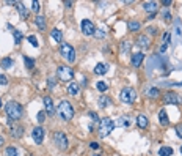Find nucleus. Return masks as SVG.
<instances>
[{
  "label": "nucleus",
  "instance_id": "f257e3e1",
  "mask_svg": "<svg viewBox=\"0 0 182 156\" xmlns=\"http://www.w3.org/2000/svg\"><path fill=\"white\" fill-rule=\"evenodd\" d=\"M5 112H7V115L10 117L11 120H19L22 117L24 109H22V106L19 103L10 101V103H7V106H5Z\"/></svg>",
  "mask_w": 182,
  "mask_h": 156
},
{
  "label": "nucleus",
  "instance_id": "f03ea898",
  "mask_svg": "<svg viewBox=\"0 0 182 156\" xmlns=\"http://www.w3.org/2000/svg\"><path fill=\"white\" fill-rule=\"evenodd\" d=\"M113 129H115V121L112 118L105 117V118H102L99 121V136L101 137H107Z\"/></svg>",
  "mask_w": 182,
  "mask_h": 156
},
{
  "label": "nucleus",
  "instance_id": "7ed1b4c3",
  "mask_svg": "<svg viewBox=\"0 0 182 156\" xmlns=\"http://www.w3.org/2000/svg\"><path fill=\"white\" fill-rule=\"evenodd\" d=\"M58 114H60V117H61V120L69 121L74 117V109H72V106H71V103H68V101H61V103H60Z\"/></svg>",
  "mask_w": 182,
  "mask_h": 156
},
{
  "label": "nucleus",
  "instance_id": "20e7f679",
  "mask_svg": "<svg viewBox=\"0 0 182 156\" xmlns=\"http://www.w3.org/2000/svg\"><path fill=\"white\" fill-rule=\"evenodd\" d=\"M60 54H61V57L66 58L69 63L75 62V51L71 44H66V43L61 44V46H60Z\"/></svg>",
  "mask_w": 182,
  "mask_h": 156
},
{
  "label": "nucleus",
  "instance_id": "39448f33",
  "mask_svg": "<svg viewBox=\"0 0 182 156\" xmlns=\"http://www.w3.org/2000/svg\"><path fill=\"white\" fill-rule=\"evenodd\" d=\"M119 98H121V101H123V103L130 104V103H134V101H135L137 93H135L134 88H130V87H124L123 90H121V93H119Z\"/></svg>",
  "mask_w": 182,
  "mask_h": 156
},
{
  "label": "nucleus",
  "instance_id": "423d86ee",
  "mask_svg": "<svg viewBox=\"0 0 182 156\" xmlns=\"http://www.w3.org/2000/svg\"><path fill=\"white\" fill-rule=\"evenodd\" d=\"M53 142H55V145H57L60 150H68L69 142H68V137H66L64 132H61V131L55 132V134H53Z\"/></svg>",
  "mask_w": 182,
  "mask_h": 156
},
{
  "label": "nucleus",
  "instance_id": "0eeeda50",
  "mask_svg": "<svg viewBox=\"0 0 182 156\" xmlns=\"http://www.w3.org/2000/svg\"><path fill=\"white\" fill-rule=\"evenodd\" d=\"M57 71H58V77L61 81H64V82L66 81H71L74 77V71L71 69L69 66H58Z\"/></svg>",
  "mask_w": 182,
  "mask_h": 156
},
{
  "label": "nucleus",
  "instance_id": "6e6552de",
  "mask_svg": "<svg viewBox=\"0 0 182 156\" xmlns=\"http://www.w3.org/2000/svg\"><path fill=\"white\" fill-rule=\"evenodd\" d=\"M163 101L167 104H181L182 103V96H179V95L174 93V92H168L163 96Z\"/></svg>",
  "mask_w": 182,
  "mask_h": 156
},
{
  "label": "nucleus",
  "instance_id": "1a4fd4ad",
  "mask_svg": "<svg viewBox=\"0 0 182 156\" xmlns=\"http://www.w3.org/2000/svg\"><path fill=\"white\" fill-rule=\"evenodd\" d=\"M82 32H83L85 35H94V32H96L94 24H93L90 19H83L82 21Z\"/></svg>",
  "mask_w": 182,
  "mask_h": 156
},
{
  "label": "nucleus",
  "instance_id": "9d476101",
  "mask_svg": "<svg viewBox=\"0 0 182 156\" xmlns=\"http://www.w3.org/2000/svg\"><path fill=\"white\" fill-rule=\"evenodd\" d=\"M44 136H46V131H44L41 126H36L35 129H33V132H31V137H33V140H35L36 143H42Z\"/></svg>",
  "mask_w": 182,
  "mask_h": 156
},
{
  "label": "nucleus",
  "instance_id": "9b49d317",
  "mask_svg": "<svg viewBox=\"0 0 182 156\" xmlns=\"http://www.w3.org/2000/svg\"><path fill=\"white\" fill-rule=\"evenodd\" d=\"M42 101H44V106H46V112H47V115L53 117V114H55V106H53L52 98H50V96H44Z\"/></svg>",
  "mask_w": 182,
  "mask_h": 156
},
{
  "label": "nucleus",
  "instance_id": "f8f14e48",
  "mask_svg": "<svg viewBox=\"0 0 182 156\" xmlns=\"http://www.w3.org/2000/svg\"><path fill=\"white\" fill-rule=\"evenodd\" d=\"M143 60H145V54H143V52H137V54L132 55L130 62H132V65H134V66H137V68H138V66H141Z\"/></svg>",
  "mask_w": 182,
  "mask_h": 156
},
{
  "label": "nucleus",
  "instance_id": "ddd939ff",
  "mask_svg": "<svg viewBox=\"0 0 182 156\" xmlns=\"http://www.w3.org/2000/svg\"><path fill=\"white\" fill-rule=\"evenodd\" d=\"M137 43H138L140 47L148 49V47H149V44H151V40H149V38H148L146 35H140L138 38H137Z\"/></svg>",
  "mask_w": 182,
  "mask_h": 156
},
{
  "label": "nucleus",
  "instance_id": "4468645a",
  "mask_svg": "<svg viewBox=\"0 0 182 156\" xmlns=\"http://www.w3.org/2000/svg\"><path fill=\"white\" fill-rule=\"evenodd\" d=\"M79 92H80V87H79V84H77V82H71L68 85V93L71 95V96H77Z\"/></svg>",
  "mask_w": 182,
  "mask_h": 156
},
{
  "label": "nucleus",
  "instance_id": "2eb2a0df",
  "mask_svg": "<svg viewBox=\"0 0 182 156\" xmlns=\"http://www.w3.org/2000/svg\"><path fill=\"white\" fill-rule=\"evenodd\" d=\"M108 71V65L107 63H97L96 65V68H94V73L99 74V76H102V74H105Z\"/></svg>",
  "mask_w": 182,
  "mask_h": 156
},
{
  "label": "nucleus",
  "instance_id": "dca6fc26",
  "mask_svg": "<svg viewBox=\"0 0 182 156\" xmlns=\"http://www.w3.org/2000/svg\"><path fill=\"white\" fill-rule=\"evenodd\" d=\"M50 36H52V40L55 43H61V40H63V33H61V30H58V29H53L50 32Z\"/></svg>",
  "mask_w": 182,
  "mask_h": 156
},
{
  "label": "nucleus",
  "instance_id": "f3484780",
  "mask_svg": "<svg viewBox=\"0 0 182 156\" xmlns=\"http://www.w3.org/2000/svg\"><path fill=\"white\" fill-rule=\"evenodd\" d=\"M22 134H24V128L22 126H13L11 128V136L13 137H16V139H19V137H22Z\"/></svg>",
  "mask_w": 182,
  "mask_h": 156
},
{
  "label": "nucleus",
  "instance_id": "a211bd4d",
  "mask_svg": "<svg viewBox=\"0 0 182 156\" xmlns=\"http://www.w3.org/2000/svg\"><path fill=\"white\" fill-rule=\"evenodd\" d=\"M159 120H160V125L162 126H167L170 123V120H168V115H167V110L162 109L160 112H159Z\"/></svg>",
  "mask_w": 182,
  "mask_h": 156
},
{
  "label": "nucleus",
  "instance_id": "6ab92c4d",
  "mask_svg": "<svg viewBox=\"0 0 182 156\" xmlns=\"http://www.w3.org/2000/svg\"><path fill=\"white\" fill-rule=\"evenodd\" d=\"M143 8L149 13H156L157 11V2H145L143 3Z\"/></svg>",
  "mask_w": 182,
  "mask_h": 156
},
{
  "label": "nucleus",
  "instance_id": "aec40b11",
  "mask_svg": "<svg viewBox=\"0 0 182 156\" xmlns=\"http://www.w3.org/2000/svg\"><path fill=\"white\" fill-rule=\"evenodd\" d=\"M16 7H18V10H19V13H20V18H22V19H27V18H29V11H27V8L24 7V3L18 2V3H16Z\"/></svg>",
  "mask_w": 182,
  "mask_h": 156
},
{
  "label": "nucleus",
  "instance_id": "412c9836",
  "mask_svg": "<svg viewBox=\"0 0 182 156\" xmlns=\"http://www.w3.org/2000/svg\"><path fill=\"white\" fill-rule=\"evenodd\" d=\"M97 104H99V107H108L110 106V99H108V96H105V95H102L101 98L97 99Z\"/></svg>",
  "mask_w": 182,
  "mask_h": 156
},
{
  "label": "nucleus",
  "instance_id": "4be33fe9",
  "mask_svg": "<svg viewBox=\"0 0 182 156\" xmlns=\"http://www.w3.org/2000/svg\"><path fill=\"white\" fill-rule=\"evenodd\" d=\"M137 125H138L141 129H145V128H148V118L145 115H138L137 117Z\"/></svg>",
  "mask_w": 182,
  "mask_h": 156
},
{
  "label": "nucleus",
  "instance_id": "5701e85b",
  "mask_svg": "<svg viewBox=\"0 0 182 156\" xmlns=\"http://www.w3.org/2000/svg\"><path fill=\"white\" fill-rule=\"evenodd\" d=\"M130 118H127V117H121V118H118L116 121V126H126V128H129L130 126Z\"/></svg>",
  "mask_w": 182,
  "mask_h": 156
},
{
  "label": "nucleus",
  "instance_id": "b1692460",
  "mask_svg": "<svg viewBox=\"0 0 182 156\" xmlns=\"http://www.w3.org/2000/svg\"><path fill=\"white\" fill-rule=\"evenodd\" d=\"M159 155L160 156H171L173 155V148L171 147H162L159 150Z\"/></svg>",
  "mask_w": 182,
  "mask_h": 156
},
{
  "label": "nucleus",
  "instance_id": "393cba45",
  "mask_svg": "<svg viewBox=\"0 0 182 156\" xmlns=\"http://www.w3.org/2000/svg\"><path fill=\"white\" fill-rule=\"evenodd\" d=\"M96 87H97V90H99V92H102V93H105V92L108 90V84H107V82H104V81H99V82L96 84Z\"/></svg>",
  "mask_w": 182,
  "mask_h": 156
},
{
  "label": "nucleus",
  "instance_id": "a878e982",
  "mask_svg": "<svg viewBox=\"0 0 182 156\" xmlns=\"http://www.w3.org/2000/svg\"><path fill=\"white\" fill-rule=\"evenodd\" d=\"M35 22H36V25L39 27L41 30H44V29H46V21H44V18H42V16H36V18H35Z\"/></svg>",
  "mask_w": 182,
  "mask_h": 156
},
{
  "label": "nucleus",
  "instance_id": "bb28decb",
  "mask_svg": "<svg viewBox=\"0 0 182 156\" xmlns=\"http://www.w3.org/2000/svg\"><path fill=\"white\" fill-rule=\"evenodd\" d=\"M5 155H7V156H19L18 148H16V147H8L7 150H5Z\"/></svg>",
  "mask_w": 182,
  "mask_h": 156
},
{
  "label": "nucleus",
  "instance_id": "cd10ccee",
  "mask_svg": "<svg viewBox=\"0 0 182 156\" xmlns=\"http://www.w3.org/2000/svg\"><path fill=\"white\" fill-rule=\"evenodd\" d=\"M141 29V24L140 22H129V30H132V32H137V30H140Z\"/></svg>",
  "mask_w": 182,
  "mask_h": 156
},
{
  "label": "nucleus",
  "instance_id": "c85d7f7f",
  "mask_svg": "<svg viewBox=\"0 0 182 156\" xmlns=\"http://www.w3.org/2000/svg\"><path fill=\"white\" fill-rule=\"evenodd\" d=\"M159 93H160V92H159V88H149V90H148V96H149V98H157L159 96Z\"/></svg>",
  "mask_w": 182,
  "mask_h": 156
},
{
  "label": "nucleus",
  "instance_id": "c756f323",
  "mask_svg": "<svg viewBox=\"0 0 182 156\" xmlns=\"http://www.w3.org/2000/svg\"><path fill=\"white\" fill-rule=\"evenodd\" d=\"M24 62H25V66H27L29 69H33V68H35V62H33L30 57H24Z\"/></svg>",
  "mask_w": 182,
  "mask_h": 156
},
{
  "label": "nucleus",
  "instance_id": "7c9ffc66",
  "mask_svg": "<svg viewBox=\"0 0 182 156\" xmlns=\"http://www.w3.org/2000/svg\"><path fill=\"white\" fill-rule=\"evenodd\" d=\"M2 66H3V69H7V68H11V66H13V60H11V58H3V62H2Z\"/></svg>",
  "mask_w": 182,
  "mask_h": 156
},
{
  "label": "nucleus",
  "instance_id": "2f4dec72",
  "mask_svg": "<svg viewBox=\"0 0 182 156\" xmlns=\"http://www.w3.org/2000/svg\"><path fill=\"white\" fill-rule=\"evenodd\" d=\"M14 41H16V44H20V41H22V32H19V30L14 32Z\"/></svg>",
  "mask_w": 182,
  "mask_h": 156
},
{
  "label": "nucleus",
  "instance_id": "473e14b6",
  "mask_svg": "<svg viewBox=\"0 0 182 156\" xmlns=\"http://www.w3.org/2000/svg\"><path fill=\"white\" fill-rule=\"evenodd\" d=\"M94 36L96 38H104V36H105V30H104V29H97L94 32Z\"/></svg>",
  "mask_w": 182,
  "mask_h": 156
},
{
  "label": "nucleus",
  "instance_id": "72a5a7b5",
  "mask_svg": "<svg viewBox=\"0 0 182 156\" xmlns=\"http://www.w3.org/2000/svg\"><path fill=\"white\" fill-rule=\"evenodd\" d=\"M170 43H171V35H170V32H167L163 35V44H167V46H168Z\"/></svg>",
  "mask_w": 182,
  "mask_h": 156
},
{
  "label": "nucleus",
  "instance_id": "f704fd0d",
  "mask_svg": "<svg viewBox=\"0 0 182 156\" xmlns=\"http://www.w3.org/2000/svg\"><path fill=\"white\" fill-rule=\"evenodd\" d=\"M29 41L31 43V46H35V47L39 46V44H38V40H36V36H35V35H30V36H29Z\"/></svg>",
  "mask_w": 182,
  "mask_h": 156
},
{
  "label": "nucleus",
  "instance_id": "c9c22d12",
  "mask_svg": "<svg viewBox=\"0 0 182 156\" xmlns=\"http://www.w3.org/2000/svg\"><path fill=\"white\" fill-rule=\"evenodd\" d=\"M38 121H39V123H44V121H46V112H38Z\"/></svg>",
  "mask_w": 182,
  "mask_h": 156
},
{
  "label": "nucleus",
  "instance_id": "e433bc0d",
  "mask_svg": "<svg viewBox=\"0 0 182 156\" xmlns=\"http://www.w3.org/2000/svg\"><path fill=\"white\" fill-rule=\"evenodd\" d=\"M47 82H49V84H47V87H49V88H53V87H55V84H57V82H55V77H52V76H49Z\"/></svg>",
  "mask_w": 182,
  "mask_h": 156
},
{
  "label": "nucleus",
  "instance_id": "4c0bfd02",
  "mask_svg": "<svg viewBox=\"0 0 182 156\" xmlns=\"http://www.w3.org/2000/svg\"><path fill=\"white\" fill-rule=\"evenodd\" d=\"M129 49H130V43L124 41V43H123V46H121V51H123V52H127Z\"/></svg>",
  "mask_w": 182,
  "mask_h": 156
},
{
  "label": "nucleus",
  "instance_id": "58836bf2",
  "mask_svg": "<svg viewBox=\"0 0 182 156\" xmlns=\"http://www.w3.org/2000/svg\"><path fill=\"white\" fill-rule=\"evenodd\" d=\"M31 10L33 11H39V2H36V0L31 2Z\"/></svg>",
  "mask_w": 182,
  "mask_h": 156
},
{
  "label": "nucleus",
  "instance_id": "ea45409f",
  "mask_svg": "<svg viewBox=\"0 0 182 156\" xmlns=\"http://www.w3.org/2000/svg\"><path fill=\"white\" fill-rule=\"evenodd\" d=\"M176 134H178V137H181V139H182V123L176 126Z\"/></svg>",
  "mask_w": 182,
  "mask_h": 156
},
{
  "label": "nucleus",
  "instance_id": "a19ab883",
  "mask_svg": "<svg viewBox=\"0 0 182 156\" xmlns=\"http://www.w3.org/2000/svg\"><path fill=\"white\" fill-rule=\"evenodd\" d=\"M7 84H8V79L3 74H0V85H7Z\"/></svg>",
  "mask_w": 182,
  "mask_h": 156
},
{
  "label": "nucleus",
  "instance_id": "79ce46f5",
  "mask_svg": "<svg viewBox=\"0 0 182 156\" xmlns=\"http://www.w3.org/2000/svg\"><path fill=\"white\" fill-rule=\"evenodd\" d=\"M90 118H93V121H101L96 112H90Z\"/></svg>",
  "mask_w": 182,
  "mask_h": 156
},
{
  "label": "nucleus",
  "instance_id": "37998d69",
  "mask_svg": "<svg viewBox=\"0 0 182 156\" xmlns=\"http://www.w3.org/2000/svg\"><path fill=\"white\" fill-rule=\"evenodd\" d=\"M163 18H165V21H168V22H170V21H171V14H170V13H168V11H165V14H163Z\"/></svg>",
  "mask_w": 182,
  "mask_h": 156
},
{
  "label": "nucleus",
  "instance_id": "c03bdc74",
  "mask_svg": "<svg viewBox=\"0 0 182 156\" xmlns=\"http://www.w3.org/2000/svg\"><path fill=\"white\" fill-rule=\"evenodd\" d=\"M176 33H178V36H182V29H181V25H179V24L176 25Z\"/></svg>",
  "mask_w": 182,
  "mask_h": 156
},
{
  "label": "nucleus",
  "instance_id": "a18cd8bd",
  "mask_svg": "<svg viewBox=\"0 0 182 156\" xmlns=\"http://www.w3.org/2000/svg\"><path fill=\"white\" fill-rule=\"evenodd\" d=\"M90 147H91L93 150H97V148H99V143H97V142H91Z\"/></svg>",
  "mask_w": 182,
  "mask_h": 156
},
{
  "label": "nucleus",
  "instance_id": "49530a36",
  "mask_svg": "<svg viewBox=\"0 0 182 156\" xmlns=\"http://www.w3.org/2000/svg\"><path fill=\"white\" fill-rule=\"evenodd\" d=\"M168 85H173V87H182V82H170Z\"/></svg>",
  "mask_w": 182,
  "mask_h": 156
},
{
  "label": "nucleus",
  "instance_id": "de8ad7c7",
  "mask_svg": "<svg viewBox=\"0 0 182 156\" xmlns=\"http://www.w3.org/2000/svg\"><path fill=\"white\" fill-rule=\"evenodd\" d=\"M167 44H162V46H160V52H165V51H167Z\"/></svg>",
  "mask_w": 182,
  "mask_h": 156
},
{
  "label": "nucleus",
  "instance_id": "09e8293b",
  "mask_svg": "<svg viewBox=\"0 0 182 156\" xmlns=\"http://www.w3.org/2000/svg\"><path fill=\"white\" fill-rule=\"evenodd\" d=\"M154 18H156V13H151V14H149V18H148V21H152Z\"/></svg>",
  "mask_w": 182,
  "mask_h": 156
},
{
  "label": "nucleus",
  "instance_id": "8fccbe9b",
  "mask_svg": "<svg viewBox=\"0 0 182 156\" xmlns=\"http://www.w3.org/2000/svg\"><path fill=\"white\" fill-rule=\"evenodd\" d=\"M3 142H5V139H3V136H0V147H3Z\"/></svg>",
  "mask_w": 182,
  "mask_h": 156
},
{
  "label": "nucleus",
  "instance_id": "3c124183",
  "mask_svg": "<svg viewBox=\"0 0 182 156\" xmlns=\"http://www.w3.org/2000/svg\"><path fill=\"white\" fill-rule=\"evenodd\" d=\"M64 5H66L68 8H71V7H72V2H64Z\"/></svg>",
  "mask_w": 182,
  "mask_h": 156
},
{
  "label": "nucleus",
  "instance_id": "603ef678",
  "mask_svg": "<svg viewBox=\"0 0 182 156\" xmlns=\"http://www.w3.org/2000/svg\"><path fill=\"white\" fill-rule=\"evenodd\" d=\"M163 5H165V7H167V5H171V0H165Z\"/></svg>",
  "mask_w": 182,
  "mask_h": 156
},
{
  "label": "nucleus",
  "instance_id": "864d4df0",
  "mask_svg": "<svg viewBox=\"0 0 182 156\" xmlns=\"http://www.w3.org/2000/svg\"><path fill=\"white\" fill-rule=\"evenodd\" d=\"M149 33L151 35H156V29H149Z\"/></svg>",
  "mask_w": 182,
  "mask_h": 156
},
{
  "label": "nucleus",
  "instance_id": "5fc2aeb1",
  "mask_svg": "<svg viewBox=\"0 0 182 156\" xmlns=\"http://www.w3.org/2000/svg\"><path fill=\"white\" fill-rule=\"evenodd\" d=\"M0 107H2V101H0Z\"/></svg>",
  "mask_w": 182,
  "mask_h": 156
},
{
  "label": "nucleus",
  "instance_id": "6e6d98bb",
  "mask_svg": "<svg viewBox=\"0 0 182 156\" xmlns=\"http://www.w3.org/2000/svg\"><path fill=\"white\" fill-rule=\"evenodd\" d=\"M181 153H182V147H181Z\"/></svg>",
  "mask_w": 182,
  "mask_h": 156
},
{
  "label": "nucleus",
  "instance_id": "4d7b16f0",
  "mask_svg": "<svg viewBox=\"0 0 182 156\" xmlns=\"http://www.w3.org/2000/svg\"><path fill=\"white\" fill-rule=\"evenodd\" d=\"M93 156H99V155H93Z\"/></svg>",
  "mask_w": 182,
  "mask_h": 156
}]
</instances>
